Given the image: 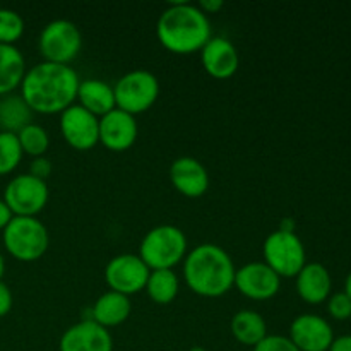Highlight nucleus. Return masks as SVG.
I'll use <instances>...</instances> for the list:
<instances>
[{
	"mask_svg": "<svg viewBox=\"0 0 351 351\" xmlns=\"http://www.w3.org/2000/svg\"><path fill=\"white\" fill-rule=\"evenodd\" d=\"M252 351H300L291 343L288 336L267 335L259 345H256Z\"/></svg>",
	"mask_w": 351,
	"mask_h": 351,
	"instance_id": "obj_29",
	"label": "nucleus"
},
{
	"mask_svg": "<svg viewBox=\"0 0 351 351\" xmlns=\"http://www.w3.org/2000/svg\"><path fill=\"white\" fill-rule=\"evenodd\" d=\"M187 256V237L173 225H160L144 235L139 257L151 271L173 269Z\"/></svg>",
	"mask_w": 351,
	"mask_h": 351,
	"instance_id": "obj_4",
	"label": "nucleus"
},
{
	"mask_svg": "<svg viewBox=\"0 0 351 351\" xmlns=\"http://www.w3.org/2000/svg\"><path fill=\"white\" fill-rule=\"evenodd\" d=\"M170 182L182 195L195 199L208 192L209 173L195 158L180 156L170 165Z\"/></svg>",
	"mask_w": 351,
	"mask_h": 351,
	"instance_id": "obj_16",
	"label": "nucleus"
},
{
	"mask_svg": "<svg viewBox=\"0 0 351 351\" xmlns=\"http://www.w3.org/2000/svg\"><path fill=\"white\" fill-rule=\"evenodd\" d=\"M24 33V19L12 9H0V43L14 45Z\"/></svg>",
	"mask_w": 351,
	"mask_h": 351,
	"instance_id": "obj_27",
	"label": "nucleus"
},
{
	"mask_svg": "<svg viewBox=\"0 0 351 351\" xmlns=\"http://www.w3.org/2000/svg\"><path fill=\"white\" fill-rule=\"evenodd\" d=\"M278 230H283V232H290V233H295V221L291 218H285L281 219L280 223V228Z\"/></svg>",
	"mask_w": 351,
	"mask_h": 351,
	"instance_id": "obj_35",
	"label": "nucleus"
},
{
	"mask_svg": "<svg viewBox=\"0 0 351 351\" xmlns=\"http://www.w3.org/2000/svg\"><path fill=\"white\" fill-rule=\"evenodd\" d=\"M328 312L336 321H346L351 317V298L345 291L331 295L328 298Z\"/></svg>",
	"mask_w": 351,
	"mask_h": 351,
	"instance_id": "obj_28",
	"label": "nucleus"
},
{
	"mask_svg": "<svg viewBox=\"0 0 351 351\" xmlns=\"http://www.w3.org/2000/svg\"><path fill=\"white\" fill-rule=\"evenodd\" d=\"M60 351H113V338L108 329L91 319L72 324L58 341Z\"/></svg>",
	"mask_w": 351,
	"mask_h": 351,
	"instance_id": "obj_14",
	"label": "nucleus"
},
{
	"mask_svg": "<svg viewBox=\"0 0 351 351\" xmlns=\"http://www.w3.org/2000/svg\"><path fill=\"white\" fill-rule=\"evenodd\" d=\"M191 351H206L202 346H194V348H191Z\"/></svg>",
	"mask_w": 351,
	"mask_h": 351,
	"instance_id": "obj_38",
	"label": "nucleus"
},
{
	"mask_svg": "<svg viewBox=\"0 0 351 351\" xmlns=\"http://www.w3.org/2000/svg\"><path fill=\"white\" fill-rule=\"evenodd\" d=\"M132 312V302L127 295L108 290L95 302L91 308V321L105 329L123 324Z\"/></svg>",
	"mask_w": 351,
	"mask_h": 351,
	"instance_id": "obj_20",
	"label": "nucleus"
},
{
	"mask_svg": "<svg viewBox=\"0 0 351 351\" xmlns=\"http://www.w3.org/2000/svg\"><path fill=\"white\" fill-rule=\"evenodd\" d=\"M288 338L300 351H328L335 341V332L321 315L302 314L291 322Z\"/></svg>",
	"mask_w": 351,
	"mask_h": 351,
	"instance_id": "obj_13",
	"label": "nucleus"
},
{
	"mask_svg": "<svg viewBox=\"0 0 351 351\" xmlns=\"http://www.w3.org/2000/svg\"><path fill=\"white\" fill-rule=\"evenodd\" d=\"M117 108L139 115L149 110L160 96V81L153 72L146 69H136L123 74L113 86Z\"/></svg>",
	"mask_w": 351,
	"mask_h": 351,
	"instance_id": "obj_6",
	"label": "nucleus"
},
{
	"mask_svg": "<svg viewBox=\"0 0 351 351\" xmlns=\"http://www.w3.org/2000/svg\"><path fill=\"white\" fill-rule=\"evenodd\" d=\"M75 99H77L79 106L88 110L98 119L117 108L113 86L101 81V79H84V81L79 82L77 98Z\"/></svg>",
	"mask_w": 351,
	"mask_h": 351,
	"instance_id": "obj_19",
	"label": "nucleus"
},
{
	"mask_svg": "<svg viewBox=\"0 0 351 351\" xmlns=\"http://www.w3.org/2000/svg\"><path fill=\"white\" fill-rule=\"evenodd\" d=\"M137 139L136 117L115 108L99 119V143L110 151L122 153L134 146Z\"/></svg>",
	"mask_w": 351,
	"mask_h": 351,
	"instance_id": "obj_15",
	"label": "nucleus"
},
{
	"mask_svg": "<svg viewBox=\"0 0 351 351\" xmlns=\"http://www.w3.org/2000/svg\"><path fill=\"white\" fill-rule=\"evenodd\" d=\"M12 291L3 281H0V317L7 315L12 308Z\"/></svg>",
	"mask_w": 351,
	"mask_h": 351,
	"instance_id": "obj_31",
	"label": "nucleus"
},
{
	"mask_svg": "<svg viewBox=\"0 0 351 351\" xmlns=\"http://www.w3.org/2000/svg\"><path fill=\"white\" fill-rule=\"evenodd\" d=\"M51 170H53V167H51V161L48 160V158L40 156V158H34V160L31 161L29 175H33V177L47 182V178L51 175Z\"/></svg>",
	"mask_w": 351,
	"mask_h": 351,
	"instance_id": "obj_30",
	"label": "nucleus"
},
{
	"mask_svg": "<svg viewBox=\"0 0 351 351\" xmlns=\"http://www.w3.org/2000/svg\"><path fill=\"white\" fill-rule=\"evenodd\" d=\"M23 154L17 134L0 132V175L16 170L23 160Z\"/></svg>",
	"mask_w": 351,
	"mask_h": 351,
	"instance_id": "obj_26",
	"label": "nucleus"
},
{
	"mask_svg": "<svg viewBox=\"0 0 351 351\" xmlns=\"http://www.w3.org/2000/svg\"><path fill=\"white\" fill-rule=\"evenodd\" d=\"M151 269L136 254L115 256L105 267V281L110 290L130 297L146 288Z\"/></svg>",
	"mask_w": 351,
	"mask_h": 351,
	"instance_id": "obj_10",
	"label": "nucleus"
},
{
	"mask_svg": "<svg viewBox=\"0 0 351 351\" xmlns=\"http://www.w3.org/2000/svg\"><path fill=\"white\" fill-rule=\"evenodd\" d=\"M264 264L271 267L280 278H297L302 267L307 264V254L297 233L276 232L269 233L263 245Z\"/></svg>",
	"mask_w": 351,
	"mask_h": 351,
	"instance_id": "obj_8",
	"label": "nucleus"
},
{
	"mask_svg": "<svg viewBox=\"0 0 351 351\" xmlns=\"http://www.w3.org/2000/svg\"><path fill=\"white\" fill-rule=\"evenodd\" d=\"M233 287L250 300L264 302L280 291L281 278L264 263H249L235 271Z\"/></svg>",
	"mask_w": 351,
	"mask_h": 351,
	"instance_id": "obj_12",
	"label": "nucleus"
},
{
	"mask_svg": "<svg viewBox=\"0 0 351 351\" xmlns=\"http://www.w3.org/2000/svg\"><path fill=\"white\" fill-rule=\"evenodd\" d=\"M235 264L223 247L201 243L184 259V280L194 293L218 298L228 293L235 283Z\"/></svg>",
	"mask_w": 351,
	"mask_h": 351,
	"instance_id": "obj_3",
	"label": "nucleus"
},
{
	"mask_svg": "<svg viewBox=\"0 0 351 351\" xmlns=\"http://www.w3.org/2000/svg\"><path fill=\"white\" fill-rule=\"evenodd\" d=\"M201 64L211 77L228 79L239 71V51L228 38L213 36L202 47Z\"/></svg>",
	"mask_w": 351,
	"mask_h": 351,
	"instance_id": "obj_17",
	"label": "nucleus"
},
{
	"mask_svg": "<svg viewBox=\"0 0 351 351\" xmlns=\"http://www.w3.org/2000/svg\"><path fill=\"white\" fill-rule=\"evenodd\" d=\"M180 281L173 269L151 271L144 290L147 291L151 300L158 305H168L177 298Z\"/></svg>",
	"mask_w": 351,
	"mask_h": 351,
	"instance_id": "obj_24",
	"label": "nucleus"
},
{
	"mask_svg": "<svg viewBox=\"0 0 351 351\" xmlns=\"http://www.w3.org/2000/svg\"><path fill=\"white\" fill-rule=\"evenodd\" d=\"M60 132L71 147L89 151L99 143V119L74 103L60 113Z\"/></svg>",
	"mask_w": 351,
	"mask_h": 351,
	"instance_id": "obj_11",
	"label": "nucleus"
},
{
	"mask_svg": "<svg viewBox=\"0 0 351 351\" xmlns=\"http://www.w3.org/2000/svg\"><path fill=\"white\" fill-rule=\"evenodd\" d=\"M158 41L177 55L201 51L213 38L209 17L189 2H177L161 12L156 23Z\"/></svg>",
	"mask_w": 351,
	"mask_h": 351,
	"instance_id": "obj_2",
	"label": "nucleus"
},
{
	"mask_svg": "<svg viewBox=\"0 0 351 351\" xmlns=\"http://www.w3.org/2000/svg\"><path fill=\"white\" fill-rule=\"evenodd\" d=\"M50 191L47 182L23 173L14 177L3 191V202L9 206L14 216H34L41 213L47 206Z\"/></svg>",
	"mask_w": 351,
	"mask_h": 351,
	"instance_id": "obj_9",
	"label": "nucleus"
},
{
	"mask_svg": "<svg viewBox=\"0 0 351 351\" xmlns=\"http://www.w3.org/2000/svg\"><path fill=\"white\" fill-rule=\"evenodd\" d=\"M33 112L21 95L0 96V132L17 134L29 125Z\"/></svg>",
	"mask_w": 351,
	"mask_h": 351,
	"instance_id": "obj_23",
	"label": "nucleus"
},
{
	"mask_svg": "<svg viewBox=\"0 0 351 351\" xmlns=\"http://www.w3.org/2000/svg\"><path fill=\"white\" fill-rule=\"evenodd\" d=\"M12 218H14V215H12V211L9 209V206L3 202V199H0V230H2V232H3V228L9 225V221Z\"/></svg>",
	"mask_w": 351,
	"mask_h": 351,
	"instance_id": "obj_34",
	"label": "nucleus"
},
{
	"mask_svg": "<svg viewBox=\"0 0 351 351\" xmlns=\"http://www.w3.org/2000/svg\"><path fill=\"white\" fill-rule=\"evenodd\" d=\"M332 280L326 266L319 263H307L297 274V293L304 302L319 305L331 297Z\"/></svg>",
	"mask_w": 351,
	"mask_h": 351,
	"instance_id": "obj_18",
	"label": "nucleus"
},
{
	"mask_svg": "<svg viewBox=\"0 0 351 351\" xmlns=\"http://www.w3.org/2000/svg\"><path fill=\"white\" fill-rule=\"evenodd\" d=\"M17 139H19L23 153L29 154L33 158L45 156V153L50 147V136H48L47 130L33 122L17 132Z\"/></svg>",
	"mask_w": 351,
	"mask_h": 351,
	"instance_id": "obj_25",
	"label": "nucleus"
},
{
	"mask_svg": "<svg viewBox=\"0 0 351 351\" xmlns=\"http://www.w3.org/2000/svg\"><path fill=\"white\" fill-rule=\"evenodd\" d=\"M328 351H351V335L335 338V341L331 343Z\"/></svg>",
	"mask_w": 351,
	"mask_h": 351,
	"instance_id": "obj_33",
	"label": "nucleus"
},
{
	"mask_svg": "<svg viewBox=\"0 0 351 351\" xmlns=\"http://www.w3.org/2000/svg\"><path fill=\"white\" fill-rule=\"evenodd\" d=\"M2 240L7 252L23 263L43 257L50 245L47 226L34 216H14L3 228Z\"/></svg>",
	"mask_w": 351,
	"mask_h": 351,
	"instance_id": "obj_5",
	"label": "nucleus"
},
{
	"mask_svg": "<svg viewBox=\"0 0 351 351\" xmlns=\"http://www.w3.org/2000/svg\"><path fill=\"white\" fill-rule=\"evenodd\" d=\"M38 48L45 62L71 65L82 48L81 29L69 19L50 21L41 29Z\"/></svg>",
	"mask_w": 351,
	"mask_h": 351,
	"instance_id": "obj_7",
	"label": "nucleus"
},
{
	"mask_svg": "<svg viewBox=\"0 0 351 351\" xmlns=\"http://www.w3.org/2000/svg\"><path fill=\"white\" fill-rule=\"evenodd\" d=\"M3 273H5V261H3L2 252H0V281H2Z\"/></svg>",
	"mask_w": 351,
	"mask_h": 351,
	"instance_id": "obj_37",
	"label": "nucleus"
},
{
	"mask_svg": "<svg viewBox=\"0 0 351 351\" xmlns=\"http://www.w3.org/2000/svg\"><path fill=\"white\" fill-rule=\"evenodd\" d=\"M26 60L16 45L0 43V96L10 95L23 82Z\"/></svg>",
	"mask_w": 351,
	"mask_h": 351,
	"instance_id": "obj_21",
	"label": "nucleus"
},
{
	"mask_svg": "<svg viewBox=\"0 0 351 351\" xmlns=\"http://www.w3.org/2000/svg\"><path fill=\"white\" fill-rule=\"evenodd\" d=\"M223 5H225L223 0H201L197 7L206 16H209V14H218L223 9Z\"/></svg>",
	"mask_w": 351,
	"mask_h": 351,
	"instance_id": "obj_32",
	"label": "nucleus"
},
{
	"mask_svg": "<svg viewBox=\"0 0 351 351\" xmlns=\"http://www.w3.org/2000/svg\"><path fill=\"white\" fill-rule=\"evenodd\" d=\"M230 331L240 345L254 348L267 336V324L259 312L245 308L233 315L230 321Z\"/></svg>",
	"mask_w": 351,
	"mask_h": 351,
	"instance_id": "obj_22",
	"label": "nucleus"
},
{
	"mask_svg": "<svg viewBox=\"0 0 351 351\" xmlns=\"http://www.w3.org/2000/svg\"><path fill=\"white\" fill-rule=\"evenodd\" d=\"M345 293L348 295L351 298V273L348 274V278H346V283H345Z\"/></svg>",
	"mask_w": 351,
	"mask_h": 351,
	"instance_id": "obj_36",
	"label": "nucleus"
},
{
	"mask_svg": "<svg viewBox=\"0 0 351 351\" xmlns=\"http://www.w3.org/2000/svg\"><path fill=\"white\" fill-rule=\"evenodd\" d=\"M79 82L77 72L71 65L43 60L27 69L19 88L31 112L53 115L74 105Z\"/></svg>",
	"mask_w": 351,
	"mask_h": 351,
	"instance_id": "obj_1",
	"label": "nucleus"
}]
</instances>
